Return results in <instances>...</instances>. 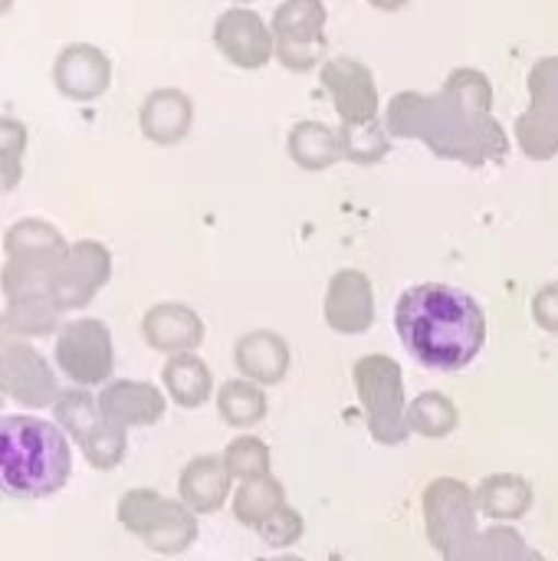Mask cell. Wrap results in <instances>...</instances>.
Listing matches in <instances>:
<instances>
[{
  "instance_id": "cell-10",
  "label": "cell",
  "mask_w": 558,
  "mask_h": 561,
  "mask_svg": "<svg viewBox=\"0 0 558 561\" xmlns=\"http://www.w3.org/2000/svg\"><path fill=\"white\" fill-rule=\"evenodd\" d=\"M99 411H102V417L109 424H115L122 431L155 427L164 417V411H168V398L151 381L115 378V381L102 385V391H99Z\"/></svg>"
},
{
  "instance_id": "cell-7",
  "label": "cell",
  "mask_w": 558,
  "mask_h": 561,
  "mask_svg": "<svg viewBox=\"0 0 558 561\" xmlns=\"http://www.w3.org/2000/svg\"><path fill=\"white\" fill-rule=\"evenodd\" d=\"M56 365L76 388H99L112 381L115 371V345L112 332L102 319H69L56 332Z\"/></svg>"
},
{
  "instance_id": "cell-9",
  "label": "cell",
  "mask_w": 558,
  "mask_h": 561,
  "mask_svg": "<svg viewBox=\"0 0 558 561\" xmlns=\"http://www.w3.org/2000/svg\"><path fill=\"white\" fill-rule=\"evenodd\" d=\"M59 378L53 371V365L23 339L10 342L0 352V394L30 408V411H43L53 408L59 398Z\"/></svg>"
},
{
  "instance_id": "cell-27",
  "label": "cell",
  "mask_w": 558,
  "mask_h": 561,
  "mask_svg": "<svg viewBox=\"0 0 558 561\" xmlns=\"http://www.w3.org/2000/svg\"><path fill=\"white\" fill-rule=\"evenodd\" d=\"M533 316H536L539 329H546V332L558 335V286H546V289L536 296V302H533Z\"/></svg>"
},
{
  "instance_id": "cell-23",
  "label": "cell",
  "mask_w": 558,
  "mask_h": 561,
  "mask_svg": "<svg viewBox=\"0 0 558 561\" xmlns=\"http://www.w3.org/2000/svg\"><path fill=\"white\" fill-rule=\"evenodd\" d=\"M220 460H224L230 480H237V483H250V480L270 477V463H273L270 460V447L260 437H253V434H243V437L230 440L227 450L220 454Z\"/></svg>"
},
{
  "instance_id": "cell-18",
  "label": "cell",
  "mask_w": 558,
  "mask_h": 561,
  "mask_svg": "<svg viewBox=\"0 0 558 561\" xmlns=\"http://www.w3.org/2000/svg\"><path fill=\"white\" fill-rule=\"evenodd\" d=\"M480 513L493 523H516L533 510V486L520 473H493L477 486Z\"/></svg>"
},
{
  "instance_id": "cell-31",
  "label": "cell",
  "mask_w": 558,
  "mask_h": 561,
  "mask_svg": "<svg viewBox=\"0 0 558 561\" xmlns=\"http://www.w3.org/2000/svg\"><path fill=\"white\" fill-rule=\"evenodd\" d=\"M0 194H3V191H0Z\"/></svg>"
},
{
  "instance_id": "cell-22",
  "label": "cell",
  "mask_w": 558,
  "mask_h": 561,
  "mask_svg": "<svg viewBox=\"0 0 558 561\" xmlns=\"http://www.w3.org/2000/svg\"><path fill=\"white\" fill-rule=\"evenodd\" d=\"M457 424H460L457 404L441 391H424L421 398H414L408 404L411 434H421L428 440H441V437H451L457 431Z\"/></svg>"
},
{
  "instance_id": "cell-6",
  "label": "cell",
  "mask_w": 558,
  "mask_h": 561,
  "mask_svg": "<svg viewBox=\"0 0 558 561\" xmlns=\"http://www.w3.org/2000/svg\"><path fill=\"white\" fill-rule=\"evenodd\" d=\"M49 411H53V421L59 424V431L69 440H76V447L82 450V457L92 470L109 473V470L122 467V460L128 454V437L122 427H115L102 417L99 398H92L89 388L59 391V398Z\"/></svg>"
},
{
  "instance_id": "cell-30",
  "label": "cell",
  "mask_w": 558,
  "mask_h": 561,
  "mask_svg": "<svg viewBox=\"0 0 558 561\" xmlns=\"http://www.w3.org/2000/svg\"><path fill=\"white\" fill-rule=\"evenodd\" d=\"M0 408H3V394H0Z\"/></svg>"
},
{
  "instance_id": "cell-2",
  "label": "cell",
  "mask_w": 558,
  "mask_h": 561,
  "mask_svg": "<svg viewBox=\"0 0 558 561\" xmlns=\"http://www.w3.org/2000/svg\"><path fill=\"white\" fill-rule=\"evenodd\" d=\"M72 477V447L56 421L0 414V496L46 500Z\"/></svg>"
},
{
  "instance_id": "cell-19",
  "label": "cell",
  "mask_w": 558,
  "mask_h": 561,
  "mask_svg": "<svg viewBox=\"0 0 558 561\" xmlns=\"http://www.w3.org/2000/svg\"><path fill=\"white\" fill-rule=\"evenodd\" d=\"M13 339L33 342L43 335H56L62 329V309L49 296H23V299H7V309L0 312Z\"/></svg>"
},
{
  "instance_id": "cell-20",
  "label": "cell",
  "mask_w": 558,
  "mask_h": 561,
  "mask_svg": "<svg viewBox=\"0 0 558 561\" xmlns=\"http://www.w3.org/2000/svg\"><path fill=\"white\" fill-rule=\"evenodd\" d=\"M266 411H270L266 391L247 378H230L217 391V414L224 417V424H230L237 431L257 427L266 417Z\"/></svg>"
},
{
  "instance_id": "cell-24",
  "label": "cell",
  "mask_w": 558,
  "mask_h": 561,
  "mask_svg": "<svg viewBox=\"0 0 558 561\" xmlns=\"http://www.w3.org/2000/svg\"><path fill=\"white\" fill-rule=\"evenodd\" d=\"M26 151V128L23 122L0 115V191H10L20 181V164Z\"/></svg>"
},
{
  "instance_id": "cell-1",
  "label": "cell",
  "mask_w": 558,
  "mask_h": 561,
  "mask_svg": "<svg viewBox=\"0 0 558 561\" xmlns=\"http://www.w3.org/2000/svg\"><path fill=\"white\" fill-rule=\"evenodd\" d=\"M395 332L405 352L431 371H460L487 345L483 306L447 283H418L395 306Z\"/></svg>"
},
{
  "instance_id": "cell-15",
  "label": "cell",
  "mask_w": 558,
  "mask_h": 561,
  "mask_svg": "<svg viewBox=\"0 0 558 561\" xmlns=\"http://www.w3.org/2000/svg\"><path fill=\"white\" fill-rule=\"evenodd\" d=\"M53 79H56L62 95H69V99H92L109 82V62H105V56L95 46L76 43V46H66L56 56Z\"/></svg>"
},
{
  "instance_id": "cell-21",
  "label": "cell",
  "mask_w": 558,
  "mask_h": 561,
  "mask_svg": "<svg viewBox=\"0 0 558 561\" xmlns=\"http://www.w3.org/2000/svg\"><path fill=\"white\" fill-rule=\"evenodd\" d=\"M283 506H286V490L273 473L240 483V490L234 493V519L247 529H260Z\"/></svg>"
},
{
  "instance_id": "cell-29",
  "label": "cell",
  "mask_w": 558,
  "mask_h": 561,
  "mask_svg": "<svg viewBox=\"0 0 558 561\" xmlns=\"http://www.w3.org/2000/svg\"><path fill=\"white\" fill-rule=\"evenodd\" d=\"M10 3H13V0H0V13H3V10H10Z\"/></svg>"
},
{
  "instance_id": "cell-4",
  "label": "cell",
  "mask_w": 558,
  "mask_h": 561,
  "mask_svg": "<svg viewBox=\"0 0 558 561\" xmlns=\"http://www.w3.org/2000/svg\"><path fill=\"white\" fill-rule=\"evenodd\" d=\"M115 516L122 529H128L145 549L155 556H184L201 529H197V513H191L181 500H168L158 490H128Z\"/></svg>"
},
{
  "instance_id": "cell-28",
  "label": "cell",
  "mask_w": 558,
  "mask_h": 561,
  "mask_svg": "<svg viewBox=\"0 0 558 561\" xmlns=\"http://www.w3.org/2000/svg\"><path fill=\"white\" fill-rule=\"evenodd\" d=\"M273 561H306V559H296V556H280V559Z\"/></svg>"
},
{
  "instance_id": "cell-8",
  "label": "cell",
  "mask_w": 558,
  "mask_h": 561,
  "mask_svg": "<svg viewBox=\"0 0 558 561\" xmlns=\"http://www.w3.org/2000/svg\"><path fill=\"white\" fill-rule=\"evenodd\" d=\"M109 276H112V256L102 243L95 240L69 243L53 266L49 299L62 312L86 309L95 299V293L109 283Z\"/></svg>"
},
{
  "instance_id": "cell-14",
  "label": "cell",
  "mask_w": 558,
  "mask_h": 561,
  "mask_svg": "<svg viewBox=\"0 0 558 561\" xmlns=\"http://www.w3.org/2000/svg\"><path fill=\"white\" fill-rule=\"evenodd\" d=\"M230 473L224 467L220 457L214 454H204V457H194L187 460V467L181 470L178 477V500L197 513V516H210L217 510H224L227 496H230Z\"/></svg>"
},
{
  "instance_id": "cell-12",
  "label": "cell",
  "mask_w": 558,
  "mask_h": 561,
  "mask_svg": "<svg viewBox=\"0 0 558 561\" xmlns=\"http://www.w3.org/2000/svg\"><path fill=\"white\" fill-rule=\"evenodd\" d=\"M234 365H237L240 378H247L260 388H273L289 375L293 352H289V342L283 335L257 329V332H247L237 339Z\"/></svg>"
},
{
  "instance_id": "cell-16",
  "label": "cell",
  "mask_w": 558,
  "mask_h": 561,
  "mask_svg": "<svg viewBox=\"0 0 558 561\" xmlns=\"http://www.w3.org/2000/svg\"><path fill=\"white\" fill-rule=\"evenodd\" d=\"M161 385H164V394L184 408V411H194V408H204L214 394V375L207 368V362L194 352L187 355H171L164 362V371H161Z\"/></svg>"
},
{
  "instance_id": "cell-17",
  "label": "cell",
  "mask_w": 558,
  "mask_h": 561,
  "mask_svg": "<svg viewBox=\"0 0 558 561\" xmlns=\"http://www.w3.org/2000/svg\"><path fill=\"white\" fill-rule=\"evenodd\" d=\"M66 247L69 243L62 240V233L49 220H39V217L16 220L3 233V253L7 260H16V263H56Z\"/></svg>"
},
{
  "instance_id": "cell-25",
  "label": "cell",
  "mask_w": 558,
  "mask_h": 561,
  "mask_svg": "<svg viewBox=\"0 0 558 561\" xmlns=\"http://www.w3.org/2000/svg\"><path fill=\"white\" fill-rule=\"evenodd\" d=\"M483 546H487V561H546L523 539V533L503 523L483 533Z\"/></svg>"
},
{
  "instance_id": "cell-3",
  "label": "cell",
  "mask_w": 558,
  "mask_h": 561,
  "mask_svg": "<svg viewBox=\"0 0 558 561\" xmlns=\"http://www.w3.org/2000/svg\"><path fill=\"white\" fill-rule=\"evenodd\" d=\"M421 513L431 546L444 561H487L483 533L477 529L480 500L457 477H437L421 493Z\"/></svg>"
},
{
  "instance_id": "cell-13",
  "label": "cell",
  "mask_w": 558,
  "mask_h": 561,
  "mask_svg": "<svg viewBox=\"0 0 558 561\" xmlns=\"http://www.w3.org/2000/svg\"><path fill=\"white\" fill-rule=\"evenodd\" d=\"M326 322L339 335H362L375 322V296L372 283L362 273H339L329 286Z\"/></svg>"
},
{
  "instance_id": "cell-5",
  "label": "cell",
  "mask_w": 558,
  "mask_h": 561,
  "mask_svg": "<svg viewBox=\"0 0 558 561\" xmlns=\"http://www.w3.org/2000/svg\"><path fill=\"white\" fill-rule=\"evenodd\" d=\"M352 378L372 440L382 447H401L411 437V427H408L405 375L398 362L388 355H365L355 362Z\"/></svg>"
},
{
  "instance_id": "cell-11",
  "label": "cell",
  "mask_w": 558,
  "mask_h": 561,
  "mask_svg": "<svg viewBox=\"0 0 558 561\" xmlns=\"http://www.w3.org/2000/svg\"><path fill=\"white\" fill-rule=\"evenodd\" d=\"M141 335L148 348L161 355H187L197 352L204 342V322L194 309L181 302H158L145 312L141 319Z\"/></svg>"
},
{
  "instance_id": "cell-26",
  "label": "cell",
  "mask_w": 558,
  "mask_h": 561,
  "mask_svg": "<svg viewBox=\"0 0 558 561\" xmlns=\"http://www.w3.org/2000/svg\"><path fill=\"white\" fill-rule=\"evenodd\" d=\"M257 536H260L270 549H289V546H296V542L306 536V523H303V516H299L293 506H283L280 513H273V516L257 529Z\"/></svg>"
}]
</instances>
